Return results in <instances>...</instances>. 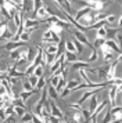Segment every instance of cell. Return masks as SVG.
<instances>
[{
    "instance_id": "obj_11",
    "label": "cell",
    "mask_w": 122,
    "mask_h": 123,
    "mask_svg": "<svg viewBox=\"0 0 122 123\" xmlns=\"http://www.w3.org/2000/svg\"><path fill=\"white\" fill-rule=\"evenodd\" d=\"M64 57H65V62L67 64H72V62L78 61V57L75 53H71V51H65L64 53Z\"/></svg>"
},
{
    "instance_id": "obj_26",
    "label": "cell",
    "mask_w": 122,
    "mask_h": 123,
    "mask_svg": "<svg viewBox=\"0 0 122 123\" xmlns=\"http://www.w3.org/2000/svg\"><path fill=\"white\" fill-rule=\"evenodd\" d=\"M10 60H14V61H18L20 60V50H13L10 51Z\"/></svg>"
},
{
    "instance_id": "obj_37",
    "label": "cell",
    "mask_w": 122,
    "mask_h": 123,
    "mask_svg": "<svg viewBox=\"0 0 122 123\" xmlns=\"http://www.w3.org/2000/svg\"><path fill=\"white\" fill-rule=\"evenodd\" d=\"M108 123H121V119H112V120L108 122Z\"/></svg>"
},
{
    "instance_id": "obj_25",
    "label": "cell",
    "mask_w": 122,
    "mask_h": 123,
    "mask_svg": "<svg viewBox=\"0 0 122 123\" xmlns=\"http://www.w3.org/2000/svg\"><path fill=\"white\" fill-rule=\"evenodd\" d=\"M72 43H74L75 49H76V53H83V44L81 43V42H78L76 39H74L72 40Z\"/></svg>"
},
{
    "instance_id": "obj_39",
    "label": "cell",
    "mask_w": 122,
    "mask_h": 123,
    "mask_svg": "<svg viewBox=\"0 0 122 123\" xmlns=\"http://www.w3.org/2000/svg\"><path fill=\"white\" fill-rule=\"evenodd\" d=\"M1 17H3V15H1V12H0V18H1Z\"/></svg>"
},
{
    "instance_id": "obj_36",
    "label": "cell",
    "mask_w": 122,
    "mask_h": 123,
    "mask_svg": "<svg viewBox=\"0 0 122 123\" xmlns=\"http://www.w3.org/2000/svg\"><path fill=\"white\" fill-rule=\"evenodd\" d=\"M103 43H104V39H96V40H94V44H93V49H96V47H100Z\"/></svg>"
},
{
    "instance_id": "obj_8",
    "label": "cell",
    "mask_w": 122,
    "mask_h": 123,
    "mask_svg": "<svg viewBox=\"0 0 122 123\" xmlns=\"http://www.w3.org/2000/svg\"><path fill=\"white\" fill-rule=\"evenodd\" d=\"M21 8H22V12L32 11V8H33V0H22Z\"/></svg>"
},
{
    "instance_id": "obj_34",
    "label": "cell",
    "mask_w": 122,
    "mask_h": 123,
    "mask_svg": "<svg viewBox=\"0 0 122 123\" xmlns=\"http://www.w3.org/2000/svg\"><path fill=\"white\" fill-rule=\"evenodd\" d=\"M42 39H43V40H51V32H50L49 29H46V31H44Z\"/></svg>"
},
{
    "instance_id": "obj_2",
    "label": "cell",
    "mask_w": 122,
    "mask_h": 123,
    "mask_svg": "<svg viewBox=\"0 0 122 123\" xmlns=\"http://www.w3.org/2000/svg\"><path fill=\"white\" fill-rule=\"evenodd\" d=\"M74 36H75V39L78 40V42H81L82 44H85V46H88V47H90V49H93V44L89 42V39H88V36L83 33V32H81V31H74Z\"/></svg>"
},
{
    "instance_id": "obj_1",
    "label": "cell",
    "mask_w": 122,
    "mask_h": 123,
    "mask_svg": "<svg viewBox=\"0 0 122 123\" xmlns=\"http://www.w3.org/2000/svg\"><path fill=\"white\" fill-rule=\"evenodd\" d=\"M47 104H49V109H50V113H51V116H55L57 119L62 120V116H64V113H62V111H61L60 108L57 106L55 101H53V100H50V98H47Z\"/></svg>"
},
{
    "instance_id": "obj_19",
    "label": "cell",
    "mask_w": 122,
    "mask_h": 123,
    "mask_svg": "<svg viewBox=\"0 0 122 123\" xmlns=\"http://www.w3.org/2000/svg\"><path fill=\"white\" fill-rule=\"evenodd\" d=\"M32 117H33V113H31V112H25L20 119H21V123H28V122H32Z\"/></svg>"
},
{
    "instance_id": "obj_15",
    "label": "cell",
    "mask_w": 122,
    "mask_h": 123,
    "mask_svg": "<svg viewBox=\"0 0 122 123\" xmlns=\"http://www.w3.org/2000/svg\"><path fill=\"white\" fill-rule=\"evenodd\" d=\"M90 11H92V10H90L89 7H86V6L82 7V8H78V12L75 14V19H79L81 17L86 15V14H88V12H90Z\"/></svg>"
},
{
    "instance_id": "obj_12",
    "label": "cell",
    "mask_w": 122,
    "mask_h": 123,
    "mask_svg": "<svg viewBox=\"0 0 122 123\" xmlns=\"http://www.w3.org/2000/svg\"><path fill=\"white\" fill-rule=\"evenodd\" d=\"M32 75H35L36 78H42V76L44 75V67L42 65V64H39V65H36V67H35V69H33Z\"/></svg>"
},
{
    "instance_id": "obj_13",
    "label": "cell",
    "mask_w": 122,
    "mask_h": 123,
    "mask_svg": "<svg viewBox=\"0 0 122 123\" xmlns=\"http://www.w3.org/2000/svg\"><path fill=\"white\" fill-rule=\"evenodd\" d=\"M65 86H67V79H64V78H61L60 76V80H58V83H57V86H55L54 89H55V91L60 94L61 91L65 89Z\"/></svg>"
},
{
    "instance_id": "obj_20",
    "label": "cell",
    "mask_w": 122,
    "mask_h": 123,
    "mask_svg": "<svg viewBox=\"0 0 122 123\" xmlns=\"http://www.w3.org/2000/svg\"><path fill=\"white\" fill-rule=\"evenodd\" d=\"M78 84H79V82H78L76 79H69V80H67V89H69L72 91V90L75 89V87H76Z\"/></svg>"
},
{
    "instance_id": "obj_28",
    "label": "cell",
    "mask_w": 122,
    "mask_h": 123,
    "mask_svg": "<svg viewBox=\"0 0 122 123\" xmlns=\"http://www.w3.org/2000/svg\"><path fill=\"white\" fill-rule=\"evenodd\" d=\"M82 116H83V119H85V123H88V122H90V112H89V109H82Z\"/></svg>"
},
{
    "instance_id": "obj_22",
    "label": "cell",
    "mask_w": 122,
    "mask_h": 123,
    "mask_svg": "<svg viewBox=\"0 0 122 123\" xmlns=\"http://www.w3.org/2000/svg\"><path fill=\"white\" fill-rule=\"evenodd\" d=\"M65 51H71V53H76V49L72 43V40H65Z\"/></svg>"
},
{
    "instance_id": "obj_30",
    "label": "cell",
    "mask_w": 122,
    "mask_h": 123,
    "mask_svg": "<svg viewBox=\"0 0 122 123\" xmlns=\"http://www.w3.org/2000/svg\"><path fill=\"white\" fill-rule=\"evenodd\" d=\"M58 80H60V76H57V75H51V78H50V84L55 87L57 83H58Z\"/></svg>"
},
{
    "instance_id": "obj_4",
    "label": "cell",
    "mask_w": 122,
    "mask_h": 123,
    "mask_svg": "<svg viewBox=\"0 0 122 123\" xmlns=\"http://www.w3.org/2000/svg\"><path fill=\"white\" fill-rule=\"evenodd\" d=\"M39 25V21L35 19V18H22V26L25 29H29V28H35Z\"/></svg>"
},
{
    "instance_id": "obj_18",
    "label": "cell",
    "mask_w": 122,
    "mask_h": 123,
    "mask_svg": "<svg viewBox=\"0 0 122 123\" xmlns=\"http://www.w3.org/2000/svg\"><path fill=\"white\" fill-rule=\"evenodd\" d=\"M71 117H72V119H74V120H75L76 123H85V119H83L82 112H81V111H76Z\"/></svg>"
},
{
    "instance_id": "obj_6",
    "label": "cell",
    "mask_w": 122,
    "mask_h": 123,
    "mask_svg": "<svg viewBox=\"0 0 122 123\" xmlns=\"http://www.w3.org/2000/svg\"><path fill=\"white\" fill-rule=\"evenodd\" d=\"M90 67V64L89 62H83V61H75L71 64V69L72 71H79V69H86V68Z\"/></svg>"
},
{
    "instance_id": "obj_7",
    "label": "cell",
    "mask_w": 122,
    "mask_h": 123,
    "mask_svg": "<svg viewBox=\"0 0 122 123\" xmlns=\"http://www.w3.org/2000/svg\"><path fill=\"white\" fill-rule=\"evenodd\" d=\"M104 44H107L112 51H116L118 54H121V47L116 44V43H115L112 39H104Z\"/></svg>"
},
{
    "instance_id": "obj_35",
    "label": "cell",
    "mask_w": 122,
    "mask_h": 123,
    "mask_svg": "<svg viewBox=\"0 0 122 123\" xmlns=\"http://www.w3.org/2000/svg\"><path fill=\"white\" fill-rule=\"evenodd\" d=\"M60 94H61V98H67L68 95L71 94V90H69V89H67V87H65V89L62 90V91H61Z\"/></svg>"
},
{
    "instance_id": "obj_24",
    "label": "cell",
    "mask_w": 122,
    "mask_h": 123,
    "mask_svg": "<svg viewBox=\"0 0 122 123\" xmlns=\"http://www.w3.org/2000/svg\"><path fill=\"white\" fill-rule=\"evenodd\" d=\"M27 80H28L31 84H32V87L35 89V86H36V83H38L39 78H36L35 75H29V76H27Z\"/></svg>"
},
{
    "instance_id": "obj_14",
    "label": "cell",
    "mask_w": 122,
    "mask_h": 123,
    "mask_svg": "<svg viewBox=\"0 0 122 123\" xmlns=\"http://www.w3.org/2000/svg\"><path fill=\"white\" fill-rule=\"evenodd\" d=\"M105 35H107V25L96 29V39H105Z\"/></svg>"
},
{
    "instance_id": "obj_31",
    "label": "cell",
    "mask_w": 122,
    "mask_h": 123,
    "mask_svg": "<svg viewBox=\"0 0 122 123\" xmlns=\"http://www.w3.org/2000/svg\"><path fill=\"white\" fill-rule=\"evenodd\" d=\"M115 21H116V15H114V14H110V15L105 17V24H112Z\"/></svg>"
},
{
    "instance_id": "obj_27",
    "label": "cell",
    "mask_w": 122,
    "mask_h": 123,
    "mask_svg": "<svg viewBox=\"0 0 122 123\" xmlns=\"http://www.w3.org/2000/svg\"><path fill=\"white\" fill-rule=\"evenodd\" d=\"M29 39H31V35H28L27 32H22L20 35V42H22V43H28Z\"/></svg>"
},
{
    "instance_id": "obj_21",
    "label": "cell",
    "mask_w": 122,
    "mask_h": 123,
    "mask_svg": "<svg viewBox=\"0 0 122 123\" xmlns=\"http://www.w3.org/2000/svg\"><path fill=\"white\" fill-rule=\"evenodd\" d=\"M25 112H27L25 106H14V115H17L18 117H21Z\"/></svg>"
},
{
    "instance_id": "obj_33",
    "label": "cell",
    "mask_w": 122,
    "mask_h": 123,
    "mask_svg": "<svg viewBox=\"0 0 122 123\" xmlns=\"http://www.w3.org/2000/svg\"><path fill=\"white\" fill-rule=\"evenodd\" d=\"M8 82H10L11 86H15V84L21 83V79L20 78H8Z\"/></svg>"
},
{
    "instance_id": "obj_29",
    "label": "cell",
    "mask_w": 122,
    "mask_h": 123,
    "mask_svg": "<svg viewBox=\"0 0 122 123\" xmlns=\"http://www.w3.org/2000/svg\"><path fill=\"white\" fill-rule=\"evenodd\" d=\"M42 6H43L42 0H33V8H32V11H33V12H36Z\"/></svg>"
},
{
    "instance_id": "obj_40",
    "label": "cell",
    "mask_w": 122,
    "mask_h": 123,
    "mask_svg": "<svg viewBox=\"0 0 122 123\" xmlns=\"http://www.w3.org/2000/svg\"><path fill=\"white\" fill-rule=\"evenodd\" d=\"M28 123H32V122H28Z\"/></svg>"
},
{
    "instance_id": "obj_5",
    "label": "cell",
    "mask_w": 122,
    "mask_h": 123,
    "mask_svg": "<svg viewBox=\"0 0 122 123\" xmlns=\"http://www.w3.org/2000/svg\"><path fill=\"white\" fill-rule=\"evenodd\" d=\"M46 90H47V97H49L50 100H53V101L58 100V93L55 91L54 86H51V84H46Z\"/></svg>"
},
{
    "instance_id": "obj_3",
    "label": "cell",
    "mask_w": 122,
    "mask_h": 123,
    "mask_svg": "<svg viewBox=\"0 0 122 123\" xmlns=\"http://www.w3.org/2000/svg\"><path fill=\"white\" fill-rule=\"evenodd\" d=\"M24 46H25V43H22V42H13V40H8L3 47H4L6 51H13V50L20 49V47H24Z\"/></svg>"
},
{
    "instance_id": "obj_10",
    "label": "cell",
    "mask_w": 122,
    "mask_h": 123,
    "mask_svg": "<svg viewBox=\"0 0 122 123\" xmlns=\"http://www.w3.org/2000/svg\"><path fill=\"white\" fill-rule=\"evenodd\" d=\"M36 93H38V90L33 89V90H31V91H22L21 94H18V97H20V98H21V100L25 102V101H28L33 94H36Z\"/></svg>"
},
{
    "instance_id": "obj_32",
    "label": "cell",
    "mask_w": 122,
    "mask_h": 123,
    "mask_svg": "<svg viewBox=\"0 0 122 123\" xmlns=\"http://www.w3.org/2000/svg\"><path fill=\"white\" fill-rule=\"evenodd\" d=\"M69 108H71V109H75V111H82L83 109L82 105H79L78 102H71V104H69Z\"/></svg>"
},
{
    "instance_id": "obj_9",
    "label": "cell",
    "mask_w": 122,
    "mask_h": 123,
    "mask_svg": "<svg viewBox=\"0 0 122 123\" xmlns=\"http://www.w3.org/2000/svg\"><path fill=\"white\" fill-rule=\"evenodd\" d=\"M97 101H99V97H97V93H94L93 95H90V104H89V112L92 115V112L94 111V108L97 106Z\"/></svg>"
},
{
    "instance_id": "obj_38",
    "label": "cell",
    "mask_w": 122,
    "mask_h": 123,
    "mask_svg": "<svg viewBox=\"0 0 122 123\" xmlns=\"http://www.w3.org/2000/svg\"><path fill=\"white\" fill-rule=\"evenodd\" d=\"M67 1H68V3H71V1H72V0H67Z\"/></svg>"
},
{
    "instance_id": "obj_17",
    "label": "cell",
    "mask_w": 122,
    "mask_h": 123,
    "mask_svg": "<svg viewBox=\"0 0 122 123\" xmlns=\"http://www.w3.org/2000/svg\"><path fill=\"white\" fill-rule=\"evenodd\" d=\"M46 83H47V80H46V78L44 76H42V78H39V80H38V83H36V86H35V90H42V89H44L46 87Z\"/></svg>"
},
{
    "instance_id": "obj_16",
    "label": "cell",
    "mask_w": 122,
    "mask_h": 123,
    "mask_svg": "<svg viewBox=\"0 0 122 123\" xmlns=\"http://www.w3.org/2000/svg\"><path fill=\"white\" fill-rule=\"evenodd\" d=\"M99 60V51H96V49H93V50H90V55H89L88 61L89 64H92V62H96Z\"/></svg>"
},
{
    "instance_id": "obj_23",
    "label": "cell",
    "mask_w": 122,
    "mask_h": 123,
    "mask_svg": "<svg viewBox=\"0 0 122 123\" xmlns=\"http://www.w3.org/2000/svg\"><path fill=\"white\" fill-rule=\"evenodd\" d=\"M22 89H24V91H31V90H33L32 84L27 80V78H24V82H22Z\"/></svg>"
}]
</instances>
